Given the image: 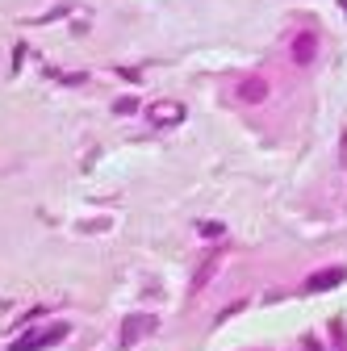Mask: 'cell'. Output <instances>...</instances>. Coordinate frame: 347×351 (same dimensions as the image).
Returning <instances> with one entry per match:
<instances>
[{"label":"cell","mask_w":347,"mask_h":351,"mask_svg":"<svg viewBox=\"0 0 347 351\" xmlns=\"http://www.w3.org/2000/svg\"><path fill=\"white\" fill-rule=\"evenodd\" d=\"M63 339H67V322H55L51 330H29V335H21L9 351H38V347H55Z\"/></svg>","instance_id":"6da1fadb"},{"label":"cell","mask_w":347,"mask_h":351,"mask_svg":"<svg viewBox=\"0 0 347 351\" xmlns=\"http://www.w3.org/2000/svg\"><path fill=\"white\" fill-rule=\"evenodd\" d=\"M147 121L151 125H176V121H184V105L180 101H155L147 109Z\"/></svg>","instance_id":"7a4b0ae2"},{"label":"cell","mask_w":347,"mask_h":351,"mask_svg":"<svg viewBox=\"0 0 347 351\" xmlns=\"http://www.w3.org/2000/svg\"><path fill=\"white\" fill-rule=\"evenodd\" d=\"M155 330V318L151 314H130L125 318V326H121V347H134L143 335H151Z\"/></svg>","instance_id":"3957f363"},{"label":"cell","mask_w":347,"mask_h":351,"mask_svg":"<svg viewBox=\"0 0 347 351\" xmlns=\"http://www.w3.org/2000/svg\"><path fill=\"white\" fill-rule=\"evenodd\" d=\"M314 55H318V38L306 29V34H297L293 38V63H301V67H310L314 63Z\"/></svg>","instance_id":"277c9868"},{"label":"cell","mask_w":347,"mask_h":351,"mask_svg":"<svg viewBox=\"0 0 347 351\" xmlns=\"http://www.w3.org/2000/svg\"><path fill=\"white\" fill-rule=\"evenodd\" d=\"M343 280H347L343 268H322V272H314V276L306 280V289H310V293H326V289H339Z\"/></svg>","instance_id":"5b68a950"},{"label":"cell","mask_w":347,"mask_h":351,"mask_svg":"<svg viewBox=\"0 0 347 351\" xmlns=\"http://www.w3.org/2000/svg\"><path fill=\"white\" fill-rule=\"evenodd\" d=\"M264 97H268V80L251 75V80H243V84H239V101H247V105H259Z\"/></svg>","instance_id":"8992f818"},{"label":"cell","mask_w":347,"mask_h":351,"mask_svg":"<svg viewBox=\"0 0 347 351\" xmlns=\"http://www.w3.org/2000/svg\"><path fill=\"white\" fill-rule=\"evenodd\" d=\"M209 276H213V259H209V263H201V272L193 276V289H205V280H209Z\"/></svg>","instance_id":"52a82bcc"},{"label":"cell","mask_w":347,"mask_h":351,"mask_svg":"<svg viewBox=\"0 0 347 351\" xmlns=\"http://www.w3.org/2000/svg\"><path fill=\"white\" fill-rule=\"evenodd\" d=\"M201 234H222V222H201Z\"/></svg>","instance_id":"ba28073f"},{"label":"cell","mask_w":347,"mask_h":351,"mask_svg":"<svg viewBox=\"0 0 347 351\" xmlns=\"http://www.w3.org/2000/svg\"><path fill=\"white\" fill-rule=\"evenodd\" d=\"M343 151H347V143H343Z\"/></svg>","instance_id":"9c48e42d"}]
</instances>
